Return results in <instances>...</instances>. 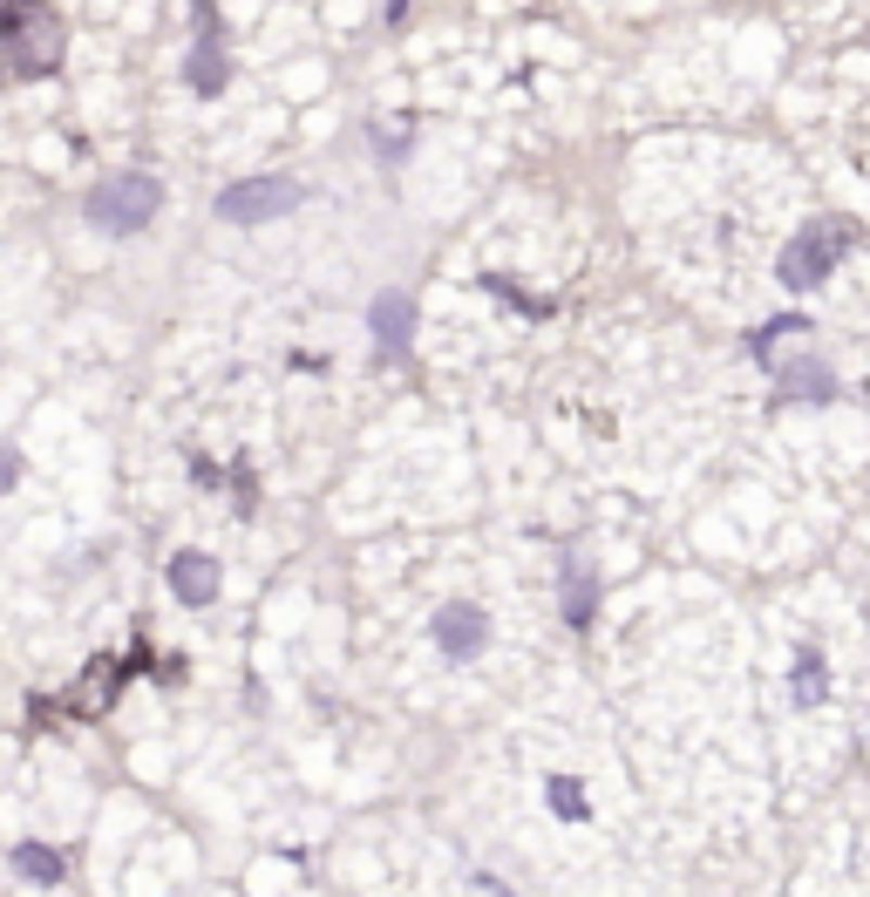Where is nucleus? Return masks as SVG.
Instances as JSON below:
<instances>
[{"instance_id":"f257e3e1","label":"nucleus","mask_w":870,"mask_h":897,"mask_svg":"<svg viewBox=\"0 0 870 897\" xmlns=\"http://www.w3.org/2000/svg\"><path fill=\"white\" fill-rule=\"evenodd\" d=\"M62 48L68 35L48 0H0V82H48Z\"/></svg>"},{"instance_id":"f03ea898","label":"nucleus","mask_w":870,"mask_h":897,"mask_svg":"<svg viewBox=\"0 0 870 897\" xmlns=\"http://www.w3.org/2000/svg\"><path fill=\"white\" fill-rule=\"evenodd\" d=\"M157 212H164V184L150 170H110V177H95L89 197H82V225L102 232V239H137Z\"/></svg>"},{"instance_id":"7ed1b4c3","label":"nucleus","mask_w":870,"mask_h":897,"mask_svg":"<svg viewBox=\"0 0 870 897\" xmlns=\"http://www.w3.org/2000/svg\"><path fill=\"white\" fill-rule=\"evenodd\" d=\"M863 232H857V218H816V225H803L796 239L782 245V266H776V279L789 293H809V286H823V279L836 272V259L850 252Z\"/></svg>"},{"instance_id":"20e7f679","label":"nucleus","mask_w":870,"mask_h":897,"mask_svg":"<svg viewBox=\"0 0 870 897\" xmlns=\"http://www.w3.org/2000/svg\"><path fill=\"white\" fill-rule=\"evenodd\" d=\"M299 197H306V191L293 184V177H239V184L218 191L212 212H218L225 225H272V218L299 212Z\"/></svg>"},{"instance_id":"39448f33","label":"nucleus","mask_w":870,"mask_h":897,"mask_svg":"<svg viewBox=\"0 0 870 897\" xmlns=\"http://www.w3.org/2000/svg\"><path fill=\"white\" fill-rule=\"evenodd\" d=\"M164 585H170V599L177 605H191V612H204L218 599V585H225V572H218V558L212 551H170V565H164Z\"/></svg>"},{"instance_id":"423d86ee","label":"nucleus","mask_w":870,"mask_h":897,"mask_svg":"<svg viewBox=\"0 0 870 897\" xmlns=\"http://www.w3.org/2000/svg\"><path fill=\"white\" fill-rule=\"evenodd\" d=\"M483 639H490V619H483L476 605H443L435 612V646H443L449 659H470V653H483Z\"/></svg>"},{"instance_id":"0eeeda50","label":"nucleus","mask_w":870,"mask_h":897,"mask_svg":"<svg viewBox=\"0 0 870 897\" xmlns=\"http://www.w3.org/2000/svg\"><path fill=\"white\" fill-rule=\"evenodd\" d=\"M368 326H374L381 354H408V341H415V299H408V293H381L368 306Z\"/></svg>"},{"instance_id":"6e6552de","label":"nucleus","mask_w":870,"mask_h":897,"mask_svg":"<svg viewBox=\"0 0 870 897\" xmlns=\"http://www.w3.org/2000/svg\"><path fill=\"white\" fill-rule=\"evenodd\" d=\"M8 870H14L21 884H41V890L68 884V857L55 850V843H35V836H21L14 850H8Z\"/></svg>"},{"instance_id":"1a4fd4ad","label":"nucleus","mask_w":870,"mask_h":897,"mask_svg":"<svg viewBox=\"0 0 870 897\" xmlns=\"http://www.w3.org/2000/svg\"><path fill=\"white\" fill-rule=\"evenodd\" d=\"M184 82H191L197 95H218L225 82H232V62H225V35H218V28L191 41V55H184Z\"/></svg>"},{"instance_id":"9d476101","label":"nucleus","mask_w":870,"mask_h":897,"mask_svg":"<svg viewBox=\"0 0 870 897\" xmlns=\"http://www.w3.org/2000/svg\"><path fill=\"white\" fill-rule=\"evenodd\" d=\"M803 333H809L803 313H782V320H769V326H755V333H749V347L762 354V361H776V347H782V341H803Z\"/></svg>"},{"instance_id":"9b49d317","label":"nucleus","mask_w":870,"mask_h":897,"mask_svg":"<svg viewBox=\"0 0 870 897\" xmlns=\"http://www.w3.org/2000/svg\"><path fill=\"white\" fill-rule=\"evenodd\" d=\"M782 381H789V395H816V401L830 395V374H823V361H816V368H809V361H789V368H782Z\"/></svg>"},{"instance_id":"f8f14e48","label":"nucleus","mask_w":870,"mask_h":897,"mask_svg":"<svg viewBox=\"0 0 870 897\" xmlns=\"http://www.w3.org/2000/svg\"><path fill=\"white\" fill-rule=\"evenodd\" d=\"M545 796H551V809L565 816V823H578V816H585V789H578L572 776H551V782H545Z\"/></svg>"},{"instance_id":"ddd939ff","label":"nucleus","mask_w":870,"mask_h":897,"mask_svg":"<svg viewBox=\"0 0 870 897\" xmlns=\"http://www.w3.org/2000/svg\"><path fill=\"white\" fill-rule=\"evenodd\" d=\"M572 626H585V619H592V578H585V565H572Z\"/></svg>"},{"instance_id":"4468645a","label":"nucleus","mask_w":870,"mask_h":897,"mask_svg":"<svg viewBox=\"0 0 870 897\" xmlns=\"http://www.w3.org/2000/svg\"><path fill=\"white\" fill-rule=\"evenodd\" d=\"M816 694H823V659L803 653V666H796V701H816Z\"/></svg>"},{"instance_id":"2eb2a0df","label":"nucleus","mask_w":870,"mask_h":897,"mask_svg":"<svg viewBox=\"0 0 870 897\" xmlns=\"http://www.w3.org/2000/svg\"><path fill=\"white\" fill-rule=\"evenodd\" d=\"M14 483H21V449H14V443H0V497H8Z\"/></svg>"}]
</instances>
